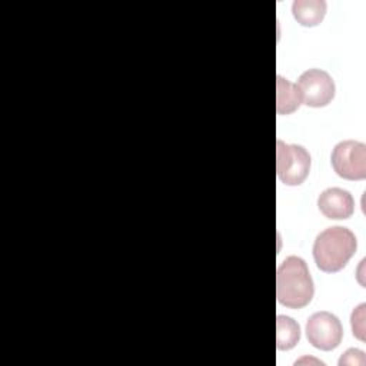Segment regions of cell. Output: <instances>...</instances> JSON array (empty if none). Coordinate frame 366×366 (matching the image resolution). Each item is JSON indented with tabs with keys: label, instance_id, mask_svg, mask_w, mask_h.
Listing matches in <instances>:
<instances>
[{
	"label": "cell",
	"instance_id": "5b68a950",
	"mask_svg": "<svg viewBox=\"0 0 366 366\" xmlns=\"http://www.w3.org/2000/svg\"><path fill=\"white\" fill-rule=\"evenodd\" d=\"M306 337L313 347L329 352L340 345L343 327L333 313L326 310L316 312L306 322Z\"/></svg>",
	"mask_w": 366,
	"mask_h": 366
},
{
	"label": "cell",
	"instance_id": "6da1fadb",
	"mask_svg": "<svg viewBox=\"0 0 366 366\" xmlns=\"http://www.w3.org/2000/svg\"><path fill=\"white\" fill-rule=\"evenodd\" d=\"M315 295L313 279L306 262L299 256L286 257L276 272V297L282 306L302 309Z\"/></svg>",
	"mask_w": 366,
	"mask_h": 366
},
{
	"label": "cell",
	"instance_id": "3957f363",
	"mask_svg": "<svg viewBox=\"0 0 366 366\" xmlns=\"http://www.w3.org/2000/svg\"><path fill=\"white\" fill-rule=\"evenodd\" d=\"M310 164V154L303 146L276 140V172L282 183L286 186L302 184L309 176Z\"/></svg>",
	"mask_w": 366,
	"mask_h": 366
},
{
	"label": "cell",
	"instance_id": "52a82bcc",
	"mask_svg": "<svg viewBox=\"0 0 366 366\" xmlns=\"http://www.w3.org/2000/svg\"><path fill=\"white\" fill-rule=\"evenodd\" d=\"M320 213L333 220L349 219L355 212V200L350 192L340 187H329L317 197Z\"/></svg>",
	"mask_w": 366,
	"mask_h": 366
},
{
	"label": "cell",
	"instance_id": "30bf717a",
	"mask_svg": "<svg viewBox=\"0 0 366 366\" xmlns=\"http://www.w3.org/2000/svg\"><path fill=\"white\" fill-rule=\"evenodd\" d=\"M300 339V326L290 316L279 315L276 317V347L289 350L297 345Z\"/></svg>",
	"mask_w": 366,
	"mask_h": 366
},
{
	"label": "cell",
	"instance_id": "7a4b0ae2",
	"mask_svg": "<svg viewBox=\"0 0 366 366\" xmlns=\"http://www.w3.org/2000/svg\"><path fill=\"white\" fill-rule=\"evenodd\" d=\"M357 249V240L352 230L343 226H332L320 232L313 243L316 266L326 273L342 270Z\"/></svg>",
	"mask_w": 366,
	"mask_h": 366
},
{
	"label": "cell",
	"instance_id": "8992f818",
	"mask_svg": "<svg viewBox=\"0 0 366 366\" xmlns=\"http://www.w3.org/2000/svg\"><path fill=\"white\" fill-rule=\"evenodd\" d=\"M296 84L302 96V103L309 107H325L335 97V81L330 74L322 69L303 71Z\"/></svg>",
	"mask_w": 366,
	"mask_h": 366
},
{
	"label": "cell",
	"instance_id": "277c9868",
	"mask_svg": "<svg viewBox=\"0 0 366 366\" xmlns=\"http://www.w3.org/2000/svg\"><path fill=\"white\" fill-rule=\"evenodd\" d=\"M335 173L346 180H363L366 177V146L357 140L339 142L330 156Z\"/></svg>",
	"mask_w": 366,
	"mask_h": 366
},
{
	"label": "cell",
	"instance_id": "9c48e42d",
	"mask_svg": "<svg viewBox=\"0 0 366 366\" xmlns=\"http://www.w3.org/2000/svg\"><path fill=\"white\" fill-rule=\"evenodd\" d=\"M292 13L296 21L305 27L317 26L326 14V1L323 0H295Z\"/></svg>",
	"mask_w": 366,
	"mask_h": 366
},
{
	"label": "cell",
	"instance_id": "8fae6325",
	"mask_svg": "<svg viewBox=\"0 0 366 366\" xmlns=\"http://www.w3.org/2000/svg\"><path fill=\"white\" fill-rule=\"evenodd\" d=\"M365 303H360L356 309H353L350 315V325L353 336L359 340H365Z\"/></svg>",
	"mask_w": 366,
	"mask_h": 366
},
{
	"label": "cell",
	"instance_id": "7c38bea8",
	"mask_svg": "<svg viewBox=\"0 0 366 366\" xmlns=\"http://www.w3.org/2000/svg\"><path fill=\"white\" fill-rule=\"evenodd\" d=\"M365 353L359 349H347L342 357L339 359V365L343 366V365H349V366H353V365H365Z\"/></svg>",
	"mask_w": 366,
	"mask_h": 366
},
{
	"label": "cell",
	"instance_id": "ba28073f",
	"mask_svg": "<svg viewBox=\"0 0 366 366\" xmlns=\"http://www.w3.org/2000/svg\"><path fill=\"white\" fill-rule=\"evenodd\" d=\"M302 104V96L296 83L277 76L276 77V112L280 116L296 112Z\"/></svg>",
	"mask_w": 366,
	"mask_h": 366
}]
</instances>
